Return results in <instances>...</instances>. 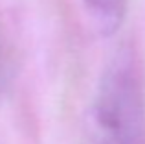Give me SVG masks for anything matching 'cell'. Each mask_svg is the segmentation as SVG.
<instances>
[{
	"mask_svg": "<svg viewBox=\"0 0 145 144\" xmlns=\"http://www.w3.org/2000/svg\"><path fill=\"white\" fill-rule=\"evenodd\" d=\"M97 122L108 144H143V102L132 70L118 65L106 72L96 105Z\"/></svg>",
	"mask_w": 145,
	"mask_h": 144,
	"instance_id": "1",
	"label": "cell"
},
{
	"mask_svg": "<svg viewBox=\"0 0 145 144\" xmlns=\"http://www.w3.org/2000/svg\"><path fill=\"white\" fill-rule=\"evenodd\" d=\"M83 4L90 24L103 37L116 33L127 13V0H83Z\"/></svg>",
	"mask_w": 145,
	"mask_h": 144,
	"instance_id": "2",
	"label": "cell"
}]
</instances>
